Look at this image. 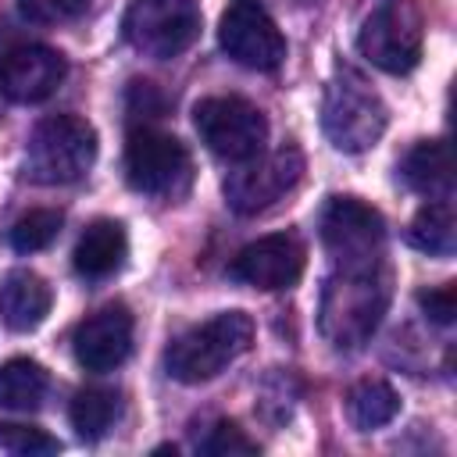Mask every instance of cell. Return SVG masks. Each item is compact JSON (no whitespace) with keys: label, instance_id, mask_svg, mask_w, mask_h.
<instances>
[{"label":"cell","instance_id":"9","mask_svg":"<svg viewBox=\"0 0 457 457\" xmlns=\"http://www.w3.org/2000/svg\"><path fill=\"white\" fill-rule=\"evenodd\" d=\"M364 61L389 75H407L421 61V14L407 0H382L357 32Z\"/></svg>","mask_w":457,"mask_h":457},{"label":"cell","instance_id":"24","mask_svg":"<svg viewBox=\"0 0 457 457\" xmlns=\"http://www.w3.org/2000/svg\"><path fill=\"white\" fill-rule=\"evenodd\" d=\"M200 453H207V457H246V453H257V443L236 421H218L211 428V436L200 443Z\"/></svg>","mask_w":457,"mask_h":457},{"label":"cell","instance_id":"18","mask_svg":"<svg viewBox=\"0 0 457 457\" xmlns=\"http://www.w3.org/2000/svg\"><path fill=\"white\" fill-rule=\"evenodd\" d=\"M50 389V375L43 364L29 361V357H11L0 364V407L29 414L39 411Z\"/></svg>","mask_w":457,"mask_h":457},{"label":"cell","instance_id":"8","mask_svg":"<svg viewBox=\"0 0 457 457\" xmlns=\"http://www.w3.org/2000/svg\"><path fill=\"white\" fill-rule=\"evenodd\" d=\"M303 179V154L286 143L278 150H261L250 161H239L236 171L225 175V204L250 218L261 214L268 207H275L289 189H296V182Z\"/></svg>","mask_w":457,"mask_h":457},{"label":"cell","instance_id":"27","mask_svg":"<svg viewBox=\"0 0 457 457\" xmlns=\"http://www.w3.org/2000/svg\"><path fill=\"white\" fill-rule=\"evenodd\" d=\"M418 303H421V311L436 325H450L453 314H457V289H453V282H443L436 289H421L418 293Z\"/></svg>","mask_w":457,"mask_h":457},{"label":"cell","instance_id":"26","mask_svg":"<svg viewBox=\"0 0 457 457\" xmlns=\"http://www.w3.org/2000/svg\"><path fill=\"white\" fill-rule=\"evenodd\" d=\"M125 111H129V121L139 129V118L150 125L154 118L164 114V96L154 82H132L129 86V96H125Z\"/></svg>","mask_w":457,"mask_h":457},{"label":"cell","instance_id":"11","mask_svg":"<svg viewBox=\"0 0 457 457\" xmlns=\"http://www.w3.org/2000/svg\"><path fill=\"white\" fill-rule=\"evenodd\" d=\"M221 50L250 68V71H275L286 61V36L275 18L257 0H232L218 21Z\"/></svg>","mask_w":457,"mask_h":457},{"label":"cell","instance_id":"20","mask_svg":"<svg viewBox=\"0 0 457 457\" xmlns=\"http://www.w3.org/2000/svg\"><path fill=\"white\" fill-rule=\"evenodd\" d=\"M407 243L428 257H450L457 246V218L450 200H428L407 225Z\"/></svg>","mask_w":457,"mask_h":457},{"label":"cell","instance_id":"17","mask_svg":"<svg viewBox=\"0 0 457 457\" xmlns=\"http://www.w3.org/2000/svg\"><path fill=\"white\" fill-rule=\"evenodd\" d=\"M400 175L403 182L428 196V200H450L453 193V154L446 139H421L407 150V157L400 161Z\"/></svg>","mask_w":457,"mask_h":457},{"label":"cell","instance_id":"19","mask_svg":"<svg viewBox=\"0 0 457 457\" xmlns=\"http://www.w3.org/2000/svg\"><path fill=\"white\" fill-rule=\"evenodd\" d=\"M68 418H71V428L86 439V443H96L104 439L114 421L121 418V396L107 386H86L71 396V407H68Z\"/></svg>","mask_w":457,"mask_h":457},{"label":"cell","instance_id":"4","mask_svg":"<svg viewBox=\"0 0 457 457\" xmlns=\"http://www.w3.org/2000/svg\"><path fill=\"white\" fill-rule=\"evenodd\" d=\"M96 161V132L79 114H50L43 118L25 146L29 179L43 186L79 182Z\"/></svg>","mask_w":457,"mask_h":457},{"label":"cell","instance_id":"13","mask_svg":"<svg viewBox=\"0 0 457 457\" xmlns=\"http://www.w3.org/2000/svg\"><path fill=\"white\" fill-rule=\"evenodd\" d=\"M132 332H136V321H132L129 307H121V303L100 307L89 318H82L75 336H71L75 361L96 375L114 371L132 353Z\"/></svg>","mask_w":457,"mask_h":457},{"label":"cell","instance_id":"23","mask_svg":"<svg viewBox=\"0 0 457 457\" xmlns=\"http://www.w3.org/2000/svg\"><path fill=\"white\" fill-rule=\"evenodd\" d=\"M0 450H7V453H21V457L57 453V450H61V439H54L50 432H43V428H36V425L0 421Z\"/></svg>","mask_w":457,"mask_h":457},{"label":"cell","instance_id":"15","mask_svg":"<svg viewBox=\"0 0 457 457\" xmlns=\"http://www.w3.org/2000/svg\"><path fill=\"white\" fill-rule=\"evenodd\" d=\"M54 293L43 275L29 268H14L0 278V321L11 332H32L46 321Z\"/></svg>","mask_w":457,"mask_h":457},{"label":"cell","instance_id":"22","mask_svg":"<svg viewBox=\"0 0 457 457\" xmlns=\"http://www.w3.org/2000/svg\"><path fill=\"white\" fill-rule=\"evenodd\" d=\"M61 225H64V214L61 211H54V207H32V211H25L7 228V243L18 253H36V250H46L57 239Z\"/></svg>","mask_w":457,"mask_h":457},{"label":"cell","instance_id":"16","mask_svg":"<svg viewBox=\"0 0 457 457\" xmlns=\"http://www.w3.org/2000/svg\"><path fill=\"white\" fill-rule=\"evenodd\" d=\"M129 257V236H125V225L114 221V218H96L82 228L75 250H71V264L82 278L89 282H100V278H111Z\"/></svg>","mask_w":457,"mask_h":457},{"label":"cell","instance_id":"14","mask_svg":"<svg viewBox=\"0 0 457 457\" xmlns=\"http://www.w3.org/2000/svg\"><path fill=\"white\" fill-rule=\"evenodd\" d=\"M68 75L64 54L43 43H21L11 46L0 57V93L14 104H39L57 93V86Z\"/></svg>","mask_w":457,"mask_h":457},{"label":"cell","instance_id":"1","mask_svg":"<svg viewBox=\"0 0 457 457\" xmlns=\"http://www.w3.org/2000/svg\"><path fill=\"white\" fill-rule=\"evenodd\" d=\"M389 296H393V286L382 261L361 264V268H339L336 275L325 278V289H321V303H318L321 336L336 350H361L375 336L389 307Z\"/></svg>","mask_w":457,"mask_h":457},{"label":"cell","instance_id":"10","mask_svg":"<svg viewBox=\"0 0 457 457\" xmlns=\"http://www.w3.org/2000/svg\"><path fill=\"white\" fill-rule=\"evenodd\" d=\"M318 228H321L325 250L339 268H361L382 257L386 221L361 196H332L321 211Z\"/></svg>","mask_w":457,"mask_h":457},{"label":"cell","instance_id":"5","mask_svg":"<svg viewBox=\"0 0 457 457\" xmlns=\"http://www.w3.org/2000/svg\"><path fill=\"white\" fill-rule=\"evenodd\" d=\"M125 179L136 193L175 200L193 186V157L182 139L139 125L125 143Z\"/></svg>","mask_w":457,"mask_h":457},{"label":"cell","instance_id":"6","mask_svg":"<svg viewBox=\"0 0 457 457\" xmlns=\"http://www.w3.org/2000/svg\"><path fill=\"white\" fill-rule=\"evenodd\" d=\"M125 43L154 61H171L186 54L200 36L196 0H132L121 21Z\"/></svg>","mask_w":457,"mask_h":457},{"label":"cell","instance_id":"3","mask_svg":"<svg viewBox=\"0 0 457 457\" xmlns=\"http://www.w3.org/2000/svg\"><path fill=\"white\" fill-rule=\"evenodd\" d=\"M389 125L386 100L357 68H336L321 100V132L343 154L371 150Z\"/></svg>","mask_w":457,"mask_h":457},{"label":"cell","instance_id":"12","mask_svg":"<svg viewBox=\"0 0 457 457\" xmlns=\"http://www.w3.org/2000/svg\"><path fill=\"white\" fill-rule=\"evenodd\" d=\"M303 264H307L303 243L293 232H271V236H261V239L246 243L232 257L228 275L236 282H243V286L275 293V289L296 286L300 275H303Z\"/></svg>","mask_w":457,"mask_h":457},{"label":"cell","instance_id":"21","mask_svg":"<svg viewBox=\"0 0 457 457\" xmlns=\"http://www.w3.org/2000/svg\"><path fill=\"white\" fill-rule=\"evenodd\" d=\"M396 411H400V396L382 378H361L346 393V418L361 432H371V428L389 425L396 418Z\"/></svg>","mask_w":457,"mask_h":457},{"label":"cell","instance_id":"7","mask_svg":"<svg viewBox=\"0 0 457 457\" xmlns=\"http://www.w3.org/2000/svg\"><path fill=\"white\" fill-rule=\"evenodd\" d=\"M193 125L200 132V143L228 161H250L264 150L268 143V118L257 104L243 100V96H207L193 107Z\"/></svg>","mask_w":457,"mask_h":457},{"label":"cell","instance_id":"2","mask_svg":"<svg viewBox=\"0 0 457 457\" xmlns=\"http://www.w3.org/2000/svg\"><path fill=\"white\" fill-rule=\"evenodd\" d=\"M250 346H253V318L243 311H221L168 343L164 371L182 386H200L218 378Z\"/></svg>","mask_w":457,"mask_h":457},{"label":"cell","instance_id":"25","mask_svg":"<svg viewBox=\"0 0 457 457\" xmlns=\"http://www.w3.org/2000/svg\"><path fill=\"white\" fill-rule=\"evenodd\" d=\"M21 18L36 21V25H57V21H71L79 14H86L89 0H14Z\"/></svg>","mask_w":457,"mask_h":457}]
</instances>
